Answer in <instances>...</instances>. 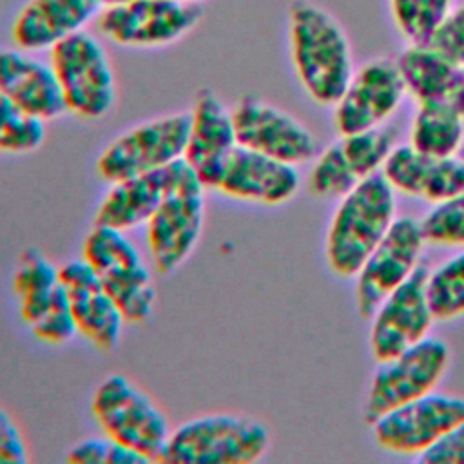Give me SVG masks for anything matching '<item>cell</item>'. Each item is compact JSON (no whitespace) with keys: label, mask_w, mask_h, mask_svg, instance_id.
I'll use <instances>...</instances> for the list:
<instances>
[{"label":"cell","mask_w":464,"mask_h":464,"mask_svg":"<svg viewBox=\"0 0 464 464\" xmlns=\"http://www.w3.org/2000/svg\"><path fill=\"white\" fill-rule=\"evenodd\" d=\"M286 38L301 89L315 105L332 107L355 71L343 24L319 4L295 0L286 14Z\"/></svg>","instance_id":"cell-1"},{"label":"cell","mask_w":464,"mask_h":464,"mask_svg":"<svg viewBox=\"0 0 464 464\" xmlns=\"http://www.w3.org/2000/svg\"><path fill=\"white\" fill-rule=\"evenodd\" d=\"M395 218V190L381 172L339 198L324 234V261L330 272L353 279Z\"/></svg>","instance_id":"cell-2"},{"label":"cell","mask_w":464,"mask_h":464,"mask_svg":"<svg viewBox=\"0 0 464 464\" xmlns=\"http://www.w3.org/2000/svg\"><path fill=\"white\" fill-rule=\"evenodd\" d=\"M272 446L268 426L241 411H210L172 426L160 462L252 464Z\"/></svg>","instance_id":"cell-3"},{"label":"cell","mask_w":464,"mask_h":464,"mask_svg":"<svg viewBox=\"0 0 464 464\" xmlns=\"http://www.w3.org/2000/svg\"><path fill=\"white\" fill-rule=\"evenodd\" d=\"M207 190L183 160L176 163L161 203L145 223L149 261L160 276H172L196 252L205 230Z\"/></svg>","instance_id":"cell-4"},{"label":"cell","mask_w":464,"mask_h":464,"mask_svg":"<svg viewBox=\"0 0 464 464\" xmlns=\"http://www.w3.org/2000/svg\"><path fill=\"white\" fill-rule=\"evenodd\" d=\"M91 415L100 431L147 462H160L172 426L163 408L130 377L105 375L91 395Z\"/></svg>","instance_id":"cell-5"},{"label":"cell","mask_w":464,"mask_h":464,"mask_svg":"<svg viewBox=\"0 0 464 464\" xmlns=\"http://www.w3.org/2000/svg\"><path fill=\"white\" fill-rule=\"evenodd\" d=\"M82 257L130 324L145 323L156 306L152 265L127 232L94 225L82 245Z\"/></svg>","instance_id":"cell-6"},{"label":"cell","mask_w":464,"mask_h":464,"mask_svg":"<svg viewBox=\"0 0 464 464\" xmlns=\"http://www.w3.org/2000/svg\"><path fill=\"white\" fill-rule=\"evenodd\" d=\"M49 62L58 78L65 109L72 116L94 121L116 105L114 67L103 44L89 31H80L49 49Z\"/></svg>","instance_id":"cell-7"},{"label":"cell","mask_w":464,"mask_h":464,"mask_svg":"<svg viewBox=\"0 0 464 464\" xmlns=\"http://www.w3.org/2000/svg\"><path fill=\"white\" fill-rule=\"evenodd\" d=\"M450 361V346L430 335L399 355L377 362L362 402L364 422L370 426L381 415L435 392Z\"/></svg>","instance_id":"cell-8"},{"label":"cell","mask_w":464,"mask_h":464,"mask_svg":"<svg viewBox=\"0 0 464 464\" xmlns=\"http://www.w3.org/2000/svg\"><path fill=\"white\" fill-rule=\"evenodd\" d=\"M188 112L143 120L112 138L96 158V172L107 183L165 169L185 156Z\"/></svg>","instance_id":"cell-9"},{"label":"cell","mask_w":464,"mask_h":464,"mask_svg":"<svg viewBox=\"0 0 464 464\" xmlns=\"http://www.w3.org/2000/svg\"><path fill=\"white\" fill-rule=\"evenodd\" d=\"M393 147L395 130L386 125L339 136L312 160L306 178L310 194L321 199L343 198L364 179L379 174Z\"/></svg>","instance_id":"cell-10"},{"label":"cell","mask_w":464,"mask_h":464,"mask_svg":"<svg viewBox=\"0 0 464 464\" xmlns=\"http://www.w3.org/2000/svg\"><path fill=\"white\" fill-rule=\"evenodd\" d=\"M201 20L199 4L179 0H125L103 7L98 31L123 47L150 49L170 45L187 36Z\"/></svg>","instance_id":"cell-11"},{"label":"cell","mask_w":464,"mask_h":464,"mask_svg":"<svg viewBox=\"0 0 464 464\" xmlns=\"http://www.w3.org/2000/svg\"><path fill=\"white\" fill-rule=\"evenodd\" d=\"M424 245L420 221L397 216L353 277L355 306L362 319H370L381 301L415 274L422 265Z\"/></svg>","instance_id":"cell-12"},{"label":"cell","mask_w":464,"mask_h":464,"mask_svg":"<svg viewBox=\"0 0 464 464\" xmlns=\"http://www.w3.org/2000/svg\"><path fill=\"white\" fill-rule=\"evenodd\" d=\"M237 145L299 167L319 152L314 130L292 112L257 96H243L232 107Z\"/></svg>","instance_id":"cell-13"},{"label":"cell","mask_w":464,"mask_h":464,"mask_svg":"<svg viewBox=\"0 0 464 464\" xmlns=\"http://www.w3.org/2000/svg\"><path fill=\"white\" fill-rule=\"evenodd\" d=\"M406 98L395 58L377 56L355 67L344 91L332 105L339 136L384 127Z\"/></svg>","instance_id":"cell-14"},{"label":"cell","mask_w":464,"mask_h":464,"mask_svg":"<svg viewBox=\"0 0 464 464\" xmlns=\"http://www.w3.org/2000/svg\"><path fill=\"white\" fill-rule=\"evenodd\" d=\"M462 419L464 397L435 390L381 415L370 428L382 451L417 459Z\"/></svg>","instance_id":"cell-15"},{"label":"cell","mask_w":464,"mask_h":464,"mask_svg":"<svg viewBox=\"0 0 464 464\" xmlns=\"http://www.w3.org/2000/svg\"><path fill=\"white\" fill-rule=\"evenodd\" d=\"M428 268L430 266L422 263L415 274L386 295L370 315L368 346L377 362L392 359L430 337L435 317L426 297Z\"/></svg>","instance_id":"cell-16"},{"label":"cell","mask_w":464,"mask_h":464,"mask_svg":"<svg viewBox=\"0 0 464 464\" xmlns=\"http://www.w3.org/2000/svg\"><path fill=\"white\" fill-rule=\"evenodd\" d=\"M237 147L232 107L210 89H201L188 111L183 161L207 188H216L230 154Z\"/></svg>","instance_id":"cell-17"},{"label":"cell","mask_w":464,"mask_h":464,"mask_svg":"<svg viewBox=\"0 0 464 464\" xmlns=\"http://www.w3.org/2000/svg\"><path fill=\"white\" fill-rule=\"evenodd\" d=\"M60 283L67 294L78 334L102 352L114 350L127 321L87 259L76 257L60 265Z\"/></svg>","instance_id":"cell-18"},{"label":"cell","mask_w":464,"mask_h":464,"mask_svg":"<svg viewBox=\"0 0 464 464\" xmlns=\"http://www.w3.org/2000/svg\"><path fill=\"white\" fill-rule=\"evenodd\" d=\"M299 188L297 167L237 145L214 190L241 203L279 207L292 201Z\"/></svg>","instance_id":"cell-19"},{"label":"cell","mask_w":464,"mask_h":464,"mask_svg":"<svg viewBox=\"0 0 464 464\" xmlns=\"http://www.w3.org/2000/svg\"><path fill=\"white\" fill-rule=\"evenodd\" d=\"M395 190L431 205L450 199L464 190V158L430 156L408 145H395L381 170Z\"/></svg>","instance_id":"cell-20"},{"label":"cell","mask_w":464,"mask_h":464,"mask_svg":"<svg viewBox=\"0 0 464 464\" xmlns=\"http://www.w3.org/2000/svg\"><path fill=\"white\" fill-rule=\"evenodd\" d=\"M0 91L27 114L49 121L67 112L51 62L20 47L0 49Z\"/></svg>","instance_id":"cell-21"},{"label":"cell","mask_w":464,"mask_h":464,"mask_svg":"<svg viewBox=\"0 0 464 464\" xmlns=\"http://www.w3.org/2000/svg\"><path fill=\"white\" fill-rule=\"evenodd\" d=\"M100 11L94 0H27L13 20L11 38L24 51H49L83 31Z\"/></svg>","instance_id":"cell-22"},{"label":"cell","mask_w":464,"mask_h":464,"mask_svg":"<svg viewBox=\"0 0 464 464\" xmlns=\"http://www.w3.org/2000/svg\"><path fill=\"white\" fill-rule=\"evenodd\" d=\"M176 163L109 183V190L102 196L94 210V225L123 232L145 227L170 185Z\"/></svg>","instance_id":"cell-23"},{"label":"cell","mask_w":464,"mask_h":464,"mask_svg":"<svg viewBox=\"0 0 464 464\" xmlns=\"http://www.w3.org/2000/svg\"><path fill=\"white\" fill-rule=\"evenodd\" d=\"M406 96L415 103L448 102L464 69L455 67L426 42L406 44L395 58Z\"/></svg>","instance_id":"cell-24"},{"label":"cell","mask_w":464,"mask_h":464,"mask_svg":"<svg viewBox=\"0 0 464 464\" xmlns=\"http://www.w3.org/2000/svg\"><path fill=\"white\" fill-rule=\"evenodd\" d=\"M13 290L18 299L22 323L33 326L63 294L60 266L38 248H27L14 268Z\"/></svg>","instance_id":"cell-25"},{"label":"cell","mask_w":464,"mask_h":464,"mask_svg":"<svg viewBox=\"0 0 464 464\" xmlns=\"http://www.w3.org/2000/svg\"><path fill=\"white\" fill-rule=\"evenodd\" d=\"M408 143L430 156H455L464 145V116L448 102L415 103Z\"/></svg>","instance_id":"cell-26"},{"label":"cell","mask_w":464,"mask_h":464,"mask_svg":"<svg viewBox=\"0 0 464 464\" xmlns=\"http://www.w3.org/2000/svg\"><path fill=\"white\" fill-rule=\"evenodd\" d=\"M426 297L435 323L464 317V248L426 274Z\"/></svg>","instance_id":"cell-27"},{"label":"cell","mask_w":464,"mask_h":464,"mask_svg":"<svg viewBox=\"0 0 464 464\" xmlns=\"http://www.w3.org/2000/svg\"><path fill=\"white\" fill-rule=\"evenodd\" d=\"M455 0H386L390 20L406 44L426 42Z\"/></svg>","instance_id":"cell-28"},{"label":"cell","mask_w":464,"mask_h":464,"mask_svg":"<svg viewBox=\"0 0 464 464\" xmlns=\"http://www.w3.org/2000/svg\"><path fill=\"white\" fill-rule=\"evenodd\" d=\"M45 141V121L22 111L0 91V152L31 154Z\"/></svg>","instance_id":"cell-29"},{"label":"cell","mask_w":464,"mask_h":464,"mask_svg":"<svg viewBox=\"0 0 464 464\" xmlns=\"http://www.w3.org/2000/svg\"><path fill=\"white\" fill-rule=\"evenodd\" d=\"M419 221L428 245L439 248H464V190L446 201L431 205Z\"/></svg>","instance_id":"cell-30"},{"label":"cell","mask_w":464,"mask_h":464,"mask_svg":"<svg viewBox=\"0 0 464 464\" xmlns=\"http://www.w3.org/2000/svg\"><path fill=\"white\" fill-rule=\"evenodd\" d=\"M65 460L72 464H147L141 455L103 433L74 442L69 448Z\"/></svg>","instance_id":"cell-31"},{"label":"cell","mask_w":464,"mask_h":464,"mask_svg":"<svg viewBox=\"0 0 464 464\" xmlns=\"http://www.w3.org/2000/svg\"><path fill=\"white\" fill-rule=\"evenodd\" d=\"M426 44L450 63L464 69V4H453L435 25Z\"/></svg>","instance_id":"cell-32"},{"label":"cell","mask_w":464,"mask_h":464,"mask_svg":"<svg viewBox=\"0 0 464 464\" xmlns=\"http://www.w3.org/2000/svg\"><path fill=\"white\" fill-rule=\"evenodd\" d=\"M34 339L49 346H63L78 335L74 317L71 314L69 299L63 290L62 297L49 308V312L40 317L33 326H29Z\"/></svg>","instance_id":"cell-33"},{"label":"cell","mask_w":464,"mask_h":464,"mask_svg":"<svg viewBox=\"0 0 464 464\" xmlns=\"http://www.w3.org/2000/svg\"><path fill=\"white\" fill-rule=\"evenodd\" d=\"M417 460L426 464H464V419L440 435Z\"/></svg>","instance_id":"cell-34"},{"label":"cell","mask_w":464,"mask_h":464,"mask_svg":"<svg viewBox=\"0 0 464 464\" xmlns=\"http://www.w3.org/2000/svg\"><path fill=\"white\" fill-rule=\"evenodd\" d=\"M25 437L7 410L0 406V464H27Z\"/></svg>","instance_id":"cell-35"},{"label":"cell","mask_w":464,"mask_h":464,"mask_svg":"<svg viewBox=\"0 0 464 464\" xmlns=\"http://www.w3.org/2000/svg\"><path fill=\"white\" fill-rule=\"evenodd\" d=\"M102 9L103 7H111V5H116V4H121V2H125V0H94Z\"/></svg>","instance_id":"cell-36"},{"label":"cell","mask_w":464,"mask_h":464,"mask_svg":"<svg viewBox=\"0 0 464 464\" xmlns=\"http://www.w3.org/2000/svg\"><path fill=\"white\" fill-rule=\"evenodd\" d=\"M179 2H187V4H199L203 0H179Z\"/></svg>","instance_id":"cell-37"},{"label":"cell","mask_w":464,"mask_h":464,"mask_svg":"<svg viewBox=\"0 0 464 464\" xmlns=\"http://www.w3.org/2000/svg\"><path fill=\"white\" fill-rule=\"evenodd\" d=\"M462 158H464V145H462V149H460V152H459Z\"/></svg>","instance_id":"cell-38"}]
</instances>
